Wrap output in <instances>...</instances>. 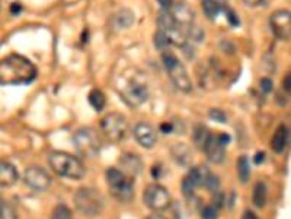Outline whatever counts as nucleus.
Segmentation results:
<instances>
[{"mask_svg": "<svg viewBox=\"0 0 291 219\" xmlns=\"http://www.w3.org/2000/svg\"><path fill=\"white\" fill-rule=\"evenodd\" d=\"M37 76V67L24 56L12 54L0 60V84L2 85H25Z\"/></svg>", "mask_w": 291, "mask_h": 219, "instance_id": "f257e3e1", "label": "nucleus"}, {"mask_svg": "<svg viewBox=\"0 0 291 219\" xmlns=\"http://www.w3.org/2000/svg\"><path fill=\"white\" fill-rule=\"evenodd\" d=\"M48 164L58 175L66 177L70 180H80L85 175V165L79 158L61 151H56L50 155Z\"/></svg>", "mask_w": 291, "mask_h": 219, "instance_id": "f03ea898", "label": "nucleus"}, {"mask_svg": "<svg viewBox=\"0 0 291 219\" xmlns=\"http://www.w3.org/2000/svg\"><path fill=\"white\" fill-rule=\"evenodd\" d=\"M106 183L109 191L121 203H128L134 197V184L131 177L125 175L118 168H109L106 171Z\"/></svg>", "mask_w": 291, "mask_h": 219, "instance_id": "7ed1b4c3", "label": "nucleus"}, {"mask_svg": "<svg viewBox=\"0 0 291 219\" xmlns=\"http://www.w3.org/2000/svg\"><path fill=\"white\" fill-rule=\"evenodd\" d=\"M75 205L77 210L85 216H98L102 213L105 200L98 190L91 187H82L76 191Z\"/></svg>", "mask_w": 291, "mask_h": 219, "instance_id": "20e7f679", "label": "nucleus"}, {"mask_svg": "<svg viewBox=\"0 0 291 219\" xmlns=\"http://www.w3.org/2000/svg\"><path fill=\"white\" fill-rule=\"evenodd\" d=\"M73 145L80 156L95 158L102 149V141L96 130L91 127L80 129L73 134Z\"/></svg>", "mask_w": 291, "mask_h": 219, "instance_id": "39448f33", "label": "nucleus"}, {"mask_svg": "<svg viewBox=\"0 0 291 219\" xmlns=\"http://www.w3.org/2000/svg\"><path fill=\"white\" fill-rule=\"evenodd\" d=\"M162 60H163V65L166 67L173 85L182 92H191L192 91V82L189 79L187 69L179 62L178 57L170 51H165L162 56Z\"/></svg>", "mask_w": 291, "mask_h": 219, "instance_id": "423d86ee", "label": "nucleus"}, {"mask_svg": "<svg viewBox=\"0 0 291 219\" xmlns=\"http://www.w3.org/2000/svg\"><path fill=\"white\" fill-rule=\"evenodd\" d=\"M101 130L109 142H121L128 132V122L125 115L120 113H109L101 122Z\"/></svg>", "mask_w": 291, "mask_h": 219, "instance_id": "0eeeda50", "label": "nucleus"}, {"mask_svg": "<svg viewBox=\"0 0 291 219\" xmlns=\"http://www.w3.org/2000/svg\"><path fill=\"white\" fill-rule=\"evenodd\" d=\"M143 200H144V205L154 212L166 210L170 206L169 191L160 184L147 186L144 193H143Z\"/></svg>", "mask_w": 291, "mask_h": 219, "instance_id": "6e6552de", "label": "nucleus"}, {"mask_svg": "<svg viewBox=\"0 0 291 219\" xmlns=\"http://www.w3.org/2000/svg\"><path fill=\"white\" fill-rule=\"evenodd\" d=\"M122 99L131 107H137L147 101L149 98V88L146 84L139 81H131L122 88L121 91Z\"/></svg>", "mask_w": 291, "mask_h": 219, "instance_id": "1a4fd4ad", "label": "nucleus"}, {"mask_svg": "<svg viewBox=\"0 0 291 219\" xmlns=\"http://www.w3.org/2000/svg\"><path fill=\"white\" fill-rule=\"evenodd\" d=\"M270 25L274 35L281 41H290L291 15L288 10H277L270 18Z\"/></svg>", "mask_w": 291, "mask_h": 219, "instance_id": "9d476101", "label": "nucleus"}, {"mask_svg": "<svg viewBox=\"0 0 291 219\" xmlns=\"http://www.w3.org/2000/svg\"><path fill=\"white\" fill-rule=\"evenodd\" d=\"M24 180L27 183V186H29L35 191H46L51 184V178H50L48 172L37 165H31L25 170Z\"/></svg>", "mask_w": 291, "mask_h": 219, "instance_id": "9b49d317", "label": "nucleus"}, {"mask_svg": "<svg viewBox=\"0 0 291 219\" xmlns=\"http://www.w3.org/2000/svg\"><path fill=\"white\" fill-rule=\"evenodd\" d=\"M134 137L140 146L151 149L158 142V133L149 123H139L134 127Z\"/></svg>", "mask_w": 291, "mask_h": 219, "instance_id": "f8f14e48", "label": "nucleus"}, {"mask_svg": "<svg viewBox=\"0 0 291 219\" xmlns=\"http://www.w3.org/2000/svg\"><path fill=\"white\" fill-rule=\"evenodd\" d=\"M204 152H206L208 161H211L213 164H221L225 161L226 151L225 145H221L217 136H210L208 142L204 146Z\"/></svg>", "mask_w": 291, "mask_h": 219, "instance_id": "ddd939ff", "label": "nucleus"}, {"mask_svg": "<svg viewBox=\"0 0 291 219\" xmlns=\"http://www.w3.org/2000/svg\"><path fill=\"white\" fill-rule=\"evenodd\" d=\"M120 165H121V171L128 177L140 174L141 168H143V162L139 158V155H134V153H124V155H121Z\"/></svg>", "mask_w": 291, "mask_h": 219, "instance_id": "4468645a", "label": "nucleus"}, {"mask_svg": "<svg viewBox=\"0 0 291 219\" xmlns=\"http://www.w3.org/2000/svg\"><path fill=\"white\" fill-rule=\"evenodd\" d=\"M170 13L173 16L175 22L178 24V27H191L192 21H194V12L189 9L185 3H179V5H173L170 8Z\"/></svg>", "mask_w": 291, "mask_h": 219, "instance_id": "2eb2a0df", "label": "nucleus"}, {"mask_svg": "<svg viewBox=\"0 0 291 219\" xmlns=\"http://www.w3.org/2000/svg\"><path fill=\"white\" fill-rule=\"evenodd\" d=\"M18 180V171L9 162L0 161V187H10Z\"/></svg>", "mask_w": 291, "mask_h": 219, "instance_id": "dca6fc26", "label": "nucleus"}, {"mask_svg": "<svg viewBox=\"0 0 291 219\" xmlns=\"http://www.w3.org/2000/svg\"><path fill=\"white\" fill-rule=\"evenodd\" d=\"M287 142H288V129L282 124L274 133L273 141H271V148H273L274 152L281 153L285 149Z\"/></svg>", "mask_w": 291, "mask_h": 219, "instance_id": "f3484780", "label": "nucleus"}, {"mask_svg": "<svg viewBox=\"0 0 291 219\" xmlns=\"http://www.w3.org/2000/svg\"><path fill=\"white\" fill-rule=\"evenodd\" d=\"M210 130L207 129L206 126H201V124H198L194 127V133H192V141H194V145L197 146L199 151H204V146H206V143L208 142V139H210Z\"/></svg>", "mask_w": 291, "mask_h": 219, "instance_id": "a211bd4d", "label": "nucleus"}, {"mask_svg": "<svg viewBox=\"0 0 291 219\" xmlns=\"http://www.w3.org/2000/svg\"><path fill=\"white\" fill-rule=\"evenodd\" d=\"M208 174H210V171H208V168H207V167L198 165V167L191 168L188 177L191 178V181L194 183V186H195V187H203V186L206 184Z\"/></svg>", "mask_w": 291, "mask_h": 219, "instance_id": "6ab92c4d", "label": "nucleus"}, {"mask_svg": "<svg viewBox=\"0 0 291 219\" xmlns=\"http://www.w3.org/2000/svg\"><path fill=\"white\" fill-rule=\"evenodd\" d=\"M252 202L256 208H263L266 203V186L263 183H256L252 193Z\"/></svg>", "mask_w": 291, "mask_h": 219, "instance_id": "aec40b11", "label": "nucleus"}, {"mask_svg": "<svg viewBox=\"0 0 291 219\" xmlns=\"http://www.w3.org/2000/svg\"><path fill=\"white\" fill-rule=\"evenodd\" d=\"M237 177L243 184L251 178V165H249V160L246 155H242L237 160Z\"/></svg>", "mask_w": 291, "mask_h": 219, "instance_id": "412c9836", "label": "nucleus"}, {"mask_svg": "<svg viewBox=\"0 0 291 219\" xmlns=\"http://www.w3.org/2000/svg\"><path fill=\"white\" fill-rule=\"evenodd\" d=\"M203 10L208 19H216L221 10V6L217 0H204L203 2Z\"/></svg>", "mask_w": 291, "mask_h": 219, "instance_id": "4be33fe9", "label": "nucleus"}, {"mask_svg": "<svg viewBox=\"0 0 291 219\" xmlns=\"http://www.w3.org/2000/svg\"><path fill=\"white\" fill-rule=\"evenodd\" d=\"M132 21H134V15L131 10L128 9H122L115 15V24L118 28H128L132 24Z\"/></svg>", "mask_w": 291, "mask_h": 219, "instance_id": "5701e85b", "label": "nucleus"}, {"mask_svg": "<svg viewBox=\"0 0 291 219\" xmlns=\"http://www.w3.org/2000/svg\"><path fill=\"white\" fill-rule=\"evenodd\" d=\"M89 104L94 107L96 111H101L103 110V107L106 104V99H105V95L102 94V91L99 89H94L91 94H89Z\"/></svg>", "mask_w": 291, "mask_h": 219, "instance_id": "b1692460", "label": "nucleus"}, {"mask_svg": "<svg viewBox=\"0 0 291 219\" xmlns=\"http://www.w3.org/2000/svg\"><path fill=\"white\" fill-rule=\"evenodd\" d=\"M172 153H173V158L182 164V165H187L189 160V151L187 149V146L184 143H176V146L172 149Z\"/></svg>", "mask_w": 291, "mask_h": 219, "instance_id": "393cba45", "label": "nucleus"}, {"mask_svg": "<svg viewBox=\"0 0 291 219\" xmlns=\"http://www.w3.org/2000/svg\"><path fill=\"white\" fill-rule=\"evenodd\" d=\"M0 219H18L16 210L8 202H0Z\"/></svg>", "mask_w": 291, "mask_h": 219, "instance_id": "a878e982", "label": "nucleus"}, {"mask_svg": "<svg viewBox=\"0 0 291 219\" xmlns=\"http://www.w3.org/2000/svg\"><path fill=\"white\" fill-rule=\"evenodd\" d=\"M170 44L169 37L166 35V32H163L162 29H159L156 34H154V46L156 48H159L162 51H166V48Z\"/></svg>", "mask_w": 291, "mask_h": 219, "instance_id": "bb28decb", "label": "nucleus"}, {"mask_svg": "<svg viewBox=\"0 0 291 219\" xmlns=\"http://www.w3.org/2000/svg\"><path fill=\"white\" fill-rule=\"evenodd\" d=\"M51 219H72V213H70V210L67 209L66 206L60 205V206H57L56 209H54Z\"/></svg>", "mask_w": 291, "mask_h": 219, "instance_id": "cd10ccee", "label": "nucleus"}, {"mask_svg": "<svg viewBox=\"0 0 291 219\" xmlns=\"http://www.w3.org/2000/svg\"><path fill=\"white\" fill-rule=\"evenodd\" d=\"M204 187H207L210 191L218 190V187H220V180H218V177L210 172V174H208V177H207V181H206V184H204Z\"/></svg>", "mask_w": 291, "mask_h": 219, "instance_id": "c85d7f7f", "label": "nucleus"}, {"mask_svg": "<svg viewBox=\"0 0 291 219\" xmlns=\"http://www.w3.org/2000/svg\"><path fill=\"white\" fill-rule=\"evenodd\" d=\"M197 187L194 186V183L191 181L188 175L182 180V191H184V194L187 196V197H191L192 194H194V190H195Z\"/></svg>", "mask_w": 291, "mask_h": 219, "instance_id": "c756f323", "label": "nucleus"}, {"mask_svg": "<svg viewBox=\"0 0 291 219\" xmlns=\"http://www.w3.org/2000/svg\"><path fill=\"white\" fill-rule=\"evenodd\" d=\"M217 208L214 206H206L201 210V219H217Z\"/></svg>", "mask_w": 291, "mask_h": 219, "instance_id": "7c9ffc66", "label": "nucleus"}, {"mask_svg": "<svg viewBox=\"0 0 291 219\" xmlns=\"http://www.w3.org/2000/svg\"><path fill=\"white\" fill-rule=\"evenodd\" d=\"M210 117H211L213 120L218 122V123H226V120H227V115H226L221 110H217V108L210 110Z\"/></svg>", "mask_w": 291, "mask_h": 219, "instance_id": "2f4dec72", "label": "nucleus"}, {"mask_svg": "<svg viewBox=\"0 0 291 219\" xmlns=\"http://www.w3.org/2000/svg\"><path fill=\"white\" fill-rule=\"evenodd\" d=\"M226 15H227V21L230 22V25L232 27H237L240 22H239V18L236 16V13L233 12V10H230V9H227L226 10Z\"/></svg>", "mask_w": 291, "mask_h": 219, "instance_id": "473e14b6", "label": "nucleus"}, {"mask_svg": "<svg viewBox=\"0 0 291 219\" xmlns=\"http://www.w3.org/2000/svg\"><path fill=\"white\" fill-rule=\"evenodd\" d=\"M261 89H262L263 92H271V91H273V82H271V79L263 77L262 81H261Z\"/></svg>", "mask_w": 291, "mask_h": 219, "instance_id": "72a5a7b5", "label": "nucleus"}, {"mask_svg": "<svg viewBox=\"0 0 291 219\" xmlns=\"http://www.w3.org/2000/svg\"><path fill=\"white\" fill-rule=\"evenodd\" d=\"M162 10H170V8L173 6V0H158Z\"/></svg>", "mask_w": 291, "mask_h": 219, "instance_id": "f704fd0d", "label": "nucleus"}, {"mask_svg": "<svg viewBox=\"0 0 291 219\" xmlns=\"http://www.w3.org/2000/svg\"><path fill=\"white\" fill-rule=\"evenodd\" d=\"M217 137H218V141H220V143L221 145H227V143L230 142V136L229 134H226V133H220V134H217Z\"/></svg>", "mask_w": 291, "mask_h": 219, "instance_id": "c9c22d12", "label": "nucleus"}, {"mask_svg": "<svg viewBox=\"0 0 291 219\" xmlns=\"http://www.w3.org/2000/svg\"><path fill=\"white\" fill-rule=\"evenodd\" d=\"M243 2L248 6H251V8H256V6H259L262 3L263 0H243Z\"/></svg>", "mask_w": 291, "mask_h": 219, "instance_id": "e433bc0d", "label": "nucleus"}, {"mask_svg": "<svg viewBox=\"0 0 291 219\" xmlns=\"http://www.w3.org/2000/svg\"><path fill=\"white\" fill-rule=\"evenodd\" d=\"M263 160H265V153L263 152H258L256 155H255V158H254L255 164H261V162H263Z\"/></svg>", "mask_w": 291, "mask_h": 219, "instance_id": "4c0bfd02", "label": "nucleus"}, {"mask_svg": "<svg viewBox=\"0 0 291 219\" xmlns=\"http://www.w3.org/2000/svg\"><path fill=\"white\" fill-rule=\"evenodd\" d=\"M242 219H259L256 215H255L254 212H251V210H246L243 213V216H242Z\"/></svg>", "mask_w": 291, "mask_h": 219, "instance_id": "58836bf2", "label": "nucleus"}, {"mask_svg": "<svg viewBox=\"0 0 291 219\" xmlns=\"http://www.w3.org/2000/svg\"><path fill=\"white\" fill-rule=\"evenodd\" d=\"M290 81H291V76L290 75H287L285 79H284V82H282V85H284V89L287 91V92H290Z\"/></svg>", "mask_w": 291, "mask_h": 219, "instance_id": "ea45409f", "label": "nucleus"}, {"mask_svg": "<svg viewBox=\"0 0 291 219\" xmlns=\"http://www.w3.org/2000/svg\"><path fill=\"white\" fill-rule=\"evenodd\" d=\"M147 219H166V218H165V216H162V215H158V213H156V215H150V216H149Z\"/></svg>", "mask_w": 291, "mask_h": 219, "instance_id": "a19ab883", "label": "nucleus"}, {"mask_svg": "<svg viewBox=\"0 0 291 219\" xmlns=\"http://www.w3.org/2000/svg\"><path fill=\"white\" fill-rule=\"evenodd\" d=\"M12 10H13V12H20V6H19L18 3H15V5H13V8H12Z\"/></svg>", "mask_w": 291, "mask_h": 219, "instance_id": "79ce46f5", "label": "nucleus"}]
</instances>
